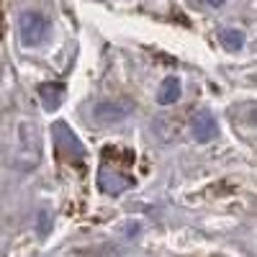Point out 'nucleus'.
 <instances>
[{
  "mask_svg": "<svg viewBox=\"0 0 257 257\" xmlns=\"http://www.w3.org/2000/svg\"><path fill=\"white\" fill-rule=\"evenodd\" d=\"M203 3H208V6H213V8H219V6H224V0H203Z\"/></svg>",
  "mask_w": 257,
  "mask_h": 257,
  "instance_id": "423d86ee",
  "label": "nucleus"
},
{
  "mask_svg": "<svg viewBox=\"0 0 257 257\" xmlns=\"http://www.w3.org/2000/svg\"><path fill=\"white\" fill-rule=\"evenodd\" d=\"M180 98V82L175 77H167L160 88V95H157V103L160 105H173L175 100Z\"/></svg>",
  "mask_w": 257,
  "mask_h": 257,
  "instance_id": "20e7f679",
  "label": "nucleus"
},
{
  "mask_svg": "<svg viewBox=\"0 0 257 257\" xmlns=\"http://www.w3.org/2000/svg\"><path fill=\"white\" fill-rule=\"evenodd\" d=\"M47 31H49V24H47V18L41 16L39 11L21 13V18H18V34H21V44H24V47H39L41 41L47 39Z\"/></svg>",
  "mask_w": 257,
  "mask_h": 257,
  "instance_id": "f257e3e1",
  "label": "nucleus"
},
{
  "mask_svg": "<svg viewBox=\"0 0 257 257\" xmlns=\"http://www.w3.org/2000/svg\"><path fill=\"white\" fill-rule=\"evenodd\" d=\"M193 132H196V139L198 142H211L213 137L219 134V123H216V118H213L211 113H198L196 116V123H193Z\"/></svg>",
  "mask_w": 257,
  "mask_h": 257,
  "instance_id": "f03ea898",
  "label": "nucleus"
},
{
  "mask_svg": "<svg viewBox=\"0 0 257 257\" xmlns=\"http://www.w3.org/2000/svg\"><path fill=\"white\" fill-rule=\"evenodd\" d=\"M219 39H221V44H224L229 52H237V49L242 47V41H244L242 31H237V29H224Z\"/></svg>",
  "mask_w": 257,
  "mask_h": 257,
  "instance_id": "39448f33",
  "label": "nucleus"
},
{
  "mask_svg": "<svg viewBox=\"0 0 257 257\" xmlns=\"http://www.w3.org/2000/svg\"><path fill=\"white\" fill-rule=\"evenodd\" d=\"M126 116H128V108H121V105H113V103H100L98 108H95V118L98 121H105V123L121 121Z\"/></svg>",
  "mask_w": 257,
  "mask_h": 257,
  "instance_id": "7ed1b4c3",
  "label": "nucleus"
}]
</instances>
